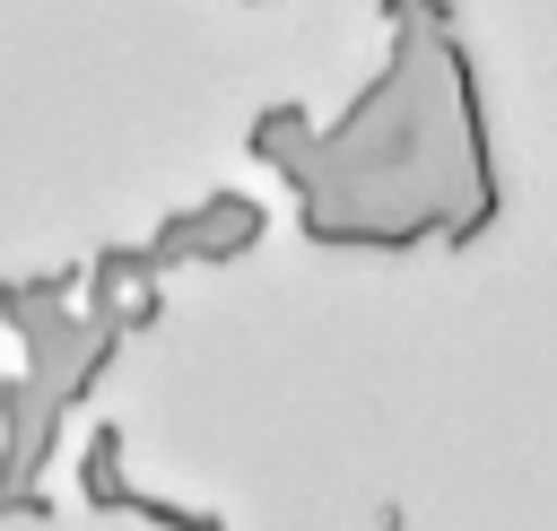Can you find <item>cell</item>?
<instances>
[{
    "label": "cell",
    "mask_w": 557,
    "mask_h": 531,
    "mask_svg": "<svg viewBox=\"0 0 557 531\" xmlns=\"http://www.w3.org/2000/svg\"><path fill=\"white\" fill-rule=\"evenodd\" d=\"M252 235H261V209H252L244 192H218L209 209L165 218V235H157L139 261H148V270H165V261H200V252H209V261H226V252H244Z\"/></svg>",
    "instance_id": "1"
}]
</instances>
